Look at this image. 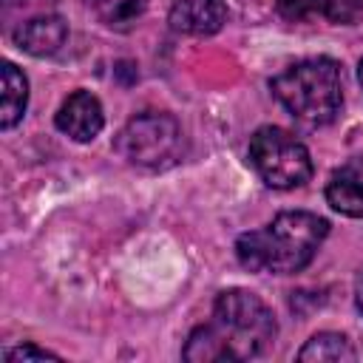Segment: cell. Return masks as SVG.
I'll list each match as a JSON object with an SVG mask.
<instances>
[{"label":"cell","instance_id":"6da1fadb","mask_svg":"<svg viewBox=\"0 0 363 363\" xmlns=\"http://www.w3.org/2000/svg\"><path fill=\"white\" fill-rule=\"evenodd\" d=\"M278 335L272 309L250 289H227L216 298L210 318L196 326L182 349L190 363H233L264 357Z\"/></svg>","mask_w":363,"mask_h":363},{"label":"cell","instance_id":"7a4b0ae2","mask_svg":"<svg viewBox=\"0 0 363 363\" xmlns=\"http://www.w3.org/2000/svg\"><path fill=\"white\" fill-rule=\"evenodd\" d=\"M329 233L326 218L306 210H286L269 224L244 233L235 241V255L244 269L261 275L301 272Z\"/></svg>","mask_w":363,"mask_h":363},{"label":"cell","instance_id":"3957f363","mask_svg":"<svg viewBox=\"0 0 363 363\" xmlns=\"http://www.w3.org/2000/svg\"><path fill=\"white\" fill-rule=\"evenodd\" d=\"M278 102L303 125L318 128L337 116L343 102L340 65L329 57H312L289 65L269 82Z\"/></svg>","mask_w":363,"mask_h":363},{"label":"cell","instance_id":"277c9868","mask_svg":"<svg viewBox=\"0 0 363 363\" xmlns=\"http://www.w3.org/2000/svg\"><path fill=\"white\" fill-rule=\"evenodd\" d=\"M116 153L130 164L162 170L182 159L184 153V133L176 116L164 111H147L133 116L113 142Z\"/></svg>","mask_w":363,"mask_h":363},{"label":"cell","instance_id":"5b68a950","mask_svg":"<svg viewBox=\"0 0 363 363\" xmlns=\"http://www.w3.org/2000/svg\"><path fill=\"white\" fill-rule=\"evenodd\" d=\"M250 164L275 190H292L312 179L306 145L275 125H264L250 136Z\"/></svg>","mask_w":363,"mask_h":363},{"label":"cell","instance_id":"8992f818","mask_svg":"<svg viewBox=\"0 0 363 363\" xmlns=\"http://www.w3.org/2000/svg\"><path fill=\"white\" fill-rule=\"evenodd\" d=\"M57 128L71 136L74 142H91L99 136L102 125H105V113L99 99L91 91H74L57 111Z\"/></svg>","mask_w":363,"mask_h":363},{"label":"cell","instance_id":"52a82bcc","mask_svg":"<svg viewBox=\"0 0 363 363\" xmlns=\"http://www.w3.org/2000/svg\"><path fill=\"white\" fill-rule=\"evenodd\" d=\"M167 23L179 34L210 37L221 31V26L227 23V3L224 0H173Z\"/></svg>","mask_w":363,"mask_h":363},{"label":"cell","instance_id":"ba28073f","mask_svg":"<svg viewBox=\"0 0 363 363\" xmlns=\"http://www.w3.org/2000/svg\"><path fill=\"white\" fill-rule=\"evenodd\" d=\"M326 201L349 218H363V153L352 156L329 176Z\"/></svg>","mask_w":363,"mask_h":363},{"label":"cell","instance_id":"9c48e42d","mask_svg":"<svg viewBox=\"0 0 363 363\" xmlns=\"http://www.w3.org/2000/svg\"><path fill=\"white\" fill-rule=\"evenodd\" d=\"M68 37V26L60 14H40L26 20L17 31H14V43L17 48H23L31 57H48L54 51H60V45Z\"/></svg>","mask_w":363,"mask_h":363},{"label":"cell","instance_id":"30bf717a","mask_svg":"<svg viewBox=\"0 0 363 363\" xmlns=\"http://www.w3.org/2000/svg\"><path fill=\"white\" fill-rule=\"evenodd\" d=\"M278 11L286 20H312L323 17L337 26H349L360 20L363 14V0H278Z\"/></svg>","mask_w":363,"mask_h":363},{"label":"cell","instance_id":"8fae6325","mask_svg":"<svg viewBox=\"0 0 363 363\" xmlns=\"http://www.w3.org/2000/svg\"><path fill=\"white\" fill-rule=\"evenodd\" d=\"M3 77V99H0V128L11 130L23 113H26V102H28V82L23 77V71L11 62H3L0 68Z\"/></svg>","mask_w":363,"mask_h":363},{"label":"cell","instance_id":"7c38bea8","mask_svg":"<svg viewBox=\"0 0 363 363\" xmlns=\"http://www.w3.org/2000/svg\"><path fill=\"white\" fill-rule=\"evenodd\" d=\"M357 352L340 332H318L306 340V346L298 352V360L303 363H337V360H354Z\"/></svg>","mask_w":363,"mask_h":363},{"label":"cell","instance_id":"4fadbf2b","mask_svg":"<svg viewBox=\"0 0 363 363\" xmlns=\"http://www.w3.org/2000/svg\"><path fill=\"white\" fill-rule=\"evenodd\" d=\"M85 6L108 28H128L145 14L147 0H85Z\"/></svg>","mask_w":363,"mask_h":363},{"label":"cell","instance_id":"5bb4252c","mask_svg":"<svg viewBox=\"0 0 363 363\" xmlns=\"http://www.w3.org/2000/svg\"><path fill=\"white\" fill-rule=\"evenodd\" d=\"M3 357L9 363H14V360H60V354H54L48 349H40L34 343H23V346H14V349H6Z\"/></svg>","mask_w":363,"mask_h":363},{"label":"cell","instance_id":"9a60e30c","mask_svg":"<svg viewBox=\"0 0 363 363\" xmlns=\"http://www.w3.org/2000/svg\"><path fill=\"white\" fill-rule=\"evenodd\" d=\"M354 303H357V309L363 312V269H360V275H357V281H354Z\"/></svg>","mask_w":363,"mask_h":363},{"label":"cell","instance_id":"2e32d148","mask_svg":"<svg viewBox=\"0 0 363 363\" xmlns=\"http://www.w3.org/2000/svg\"><path fill=\"white\" fill-rule=\"evenodd\" d=\"M357 79H360V85H363V60H360V65H357Z\"/></svg>","mask_w":363,"mask_h":363}]
</instances>
